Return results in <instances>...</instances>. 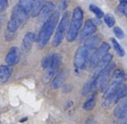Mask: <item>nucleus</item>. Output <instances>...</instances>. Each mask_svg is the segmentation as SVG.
<instances>
[{
	"mask_svg": "<svg viewBox=\"0 0 127 124\" xmlns=\"http://www.w3.org/2000/svg\"><path fill=\"white\" fill-rule=\"evenodd\" d=\"M111 43H112L113 48H114V50L116 51V53H118V56L119 57L125 56V50H124V48L119 45V43H118L115 39H111Z\"/></svg>",
	"mask_w": 127,
	"mask_h": 124,
	"instance_id": "412c9836",
	"label": "nucleus"
},
{
	"mask_svg": "<svg viewBox=\"0 0 127 124\" xmlns=\"http://www.w3.org/2000/svg\"><path fill=\"white\" fill-rule=\"evenodd\" d=\"M104 23L106 24L108 27H112L115 25V18L111 14H107L105 16H104Z\"/></svg>",
	"mask_w": 127,
	"mask_h": 124,
	"instance_id": "393cba45",
	"label": "nucleus"
},
{
	"mask_svg": "<svg viewBox=\"0 0 127 124\" xmlns=\"http://www.w3.org/2000/svg\"><path fill=\"white\" fill-rule=\"evenodd\" d=\"M70 18H71L70 12L69 11H65L62 19L60 20L59 24H58V27H57V31L55 32L54 39H53L52 41V45L54 46H58L63 41L64 36V33L66 32V29H67L68 25H69Z\"/></svg>",
	"mask_w": 127,
	"mask_h": 124,
	"instance_id": "20e7f679",
	"label": "nucleus"
},
{
	"mask_svg": "<svg viewBox=\"0 0 127 124\" xmlns=\"http://www.w3.org/2000/svg\"><path fill=\"white\" fill-rule=\"evenodd\" d=\"M8 0H0V8H4L7 4Z\"/></svg>",
	"mask_w": 127,
	"mask_h": 124,
	"instance_id": "c85d7f7f",
	"label": "nucleus"
},
{
	"mask_svg": "<svg viewBox=\"0 0 127 124\" xmlns=\"http://www.w3.org/2000/svg\"><path fill=\"white\" fill-rule=\"evenodd\" d=\"M92 87H94V80H90V81H88L85 86H84L83 91H82V94H83V95H86L87 94L90 93V91L92 89Z\"/></svg>",
	"mask_w": 127,
	"mask_h": 124,
	"instance_id": "b1692460",
	"label": "nucleus"
},
{
	"mask_svg": "<svg viewBox=\"0 0 127 124\" xmlns=\"http://www.w3.org/2000/svg\"><path fill=\"white\" fill-rule=\"evenodd\" d=\"M84 13L80 7H76L73 11L71 22L70 24L69 30L66 34V39L69 42L75 40L79 32V29L81 28L83 24Z\"/></svg>",
	"mask_w": 127,
	"mask_h": 124,
	"instance_id": "f03ea898",
	"label": "nucleus"
},
{
	"mask_svg": "<svg viewBox=\"0 0 127 124\" xmlns=\"http://www.w3.org/2000/svg\"><path fill=\"white\" fill-rule=\"evenodd\" d=\"M89 59V49L85 46H80L76 52L74 57V65L78 69L85 68L86 63Z\"/></svg>",
	"mask_w": 127,
	"mask_h": 124,
	"instance_id": "39448f33",
	"label": "nucleus"
},
{
	"mask_svg": "<svg viewBox=\"0 0 127 124\" xmlns=\"http://www.w3.org/2000/svg\"><path fill=\"white\" fill-rule=\"evenodd\" d=\"M111 60H112V55L110 54V53H107L105 56L103 57V59L100 60V62H99L98 65H97V66L99 67L100 71L102 69H104V68H105L106 66L110 64V62H111Z\"/></svg>",
	"mask_w": 127,
	"mask_h": 124,
	"instance_id": "aec40b11",
	"label": "nucleus"
},
{
	"mask_svg": "<svg viewBox=\"0 0 127 124\" xmlns=\"http://www.w3.org/2000/svg\"><path fill=\"white\" fill-rule=\"evenodd\" d=\"M35 41V35L33 32H27L23 39V46L25 50H30Z\"/></svg>",
	"mask_w": 127,
	"mask_h": 124,
	"instance_id": "ddd939ff",
	"label": "nucleus"
},
{
	"mask_svg": "<svg viewBox=\"0 0 127 124\" xmlns=\"http://www.w3.org/2000/svg\"><path fill=\"white\" fill-rule=\"evenodd\" d=\"M111 66H112V65L109 64L105 68H104V69H102L101 71H99L97 78L94 80V87L99 88V87H102L106 83V81L108 80V78H109V76H110Z\"/></svg>",
	"mask_w": 127,
	"mask_h": 124,
	"instance_id": "0eeeda50",
	"label": "nucleus"
},
{
	"mask_svg": "<svg viewBox=\"0 0 127 124\" xmlns=\"http://www.w3.org/2000/svg\"><path fill=\"white\" fill-rule=\"evenodd\" d=\"M51 58H52V55H48V56L44 57L42 60V62H41V66H42L43 68L46 69V68H49L51 64Z\"/></svg>",
	"mask_w": 127,
	"mask_h": 124,
	"instance_id": "a878e982",
	"label": "nucleus"
},
{
	"mask_svg": "<svg viewBox=\"0 0 127 124\" xmlns=\"http://www.w3.org/2000/svg\"><path fill=\"white\" fill-rule=\"evenodd\" d=\"M109 50H110L109 45L107 43H103L98 47V49L95 52V53L92 55V59H91V65L93 67H97L98 63L100 62V60L103 59V57L107 54Z\"/></svg>",
	"mask_w": 127,
	"mask_h": 124,
	"instance_id": "423d86ee",
	"label": "nucleus"
},
{
	"mask_svg": "<svg viewBox=\"0 0 127 124\" xmlns=\"http://www.w3.org/2000/svg\"><path fill=\"white\" fill-rule=\"evenodd\" d=\"M20 60V51L18 47H12L8 52L5 57V61L9 66H13L18 63Z\"/></svg>",
	"mask_w": 127,
	"mask_h": 124,
	"instance_id": "6e6552de",
	"label": "nucleus"
},
{
	"mask_svg": "<svg viewBox=\"0 0 127 124\" xmlns=\"http://www.w3.org/2000/svg\"><path fill=\"white\" fill-rule=\"evenodd\" d=\"M120 86H121V80H115V81L112 82V84H111L110 87L106 89L104 96H105V97H109V96L114 94L115 93L117 92V90L119 88Z\"/></svg>",
	"mask_w": 127,
	"mask_h": 124,
	"instance_id": "f3484780",
	"label": "nucleus"
},
{
	"mask_svg": "<svg viewBox=\"0 0 127 124\" xmlns=\"http://www.w3.org/2000/svg\"><path fill=\"white\" fill-rule=\"evenodd\" d=\"M11 76V69L7 66H0V83H5Z\"/></svg>",
	"mask_w": 127,
	"mask_h": 124,
	"instance_id": "2eb2a0df",
	"label": "nucleus"
},
{
	"mask_svg": "<svg viewBox=\"0 0 127 124\" xmlns=\"http://www.w3.org/2000/svg\"><path fill=\"white\" fill-rule=\"evenodd\" d=\"M55 9V4L52 2H48L44 4L39 13V16L42 19H47L53 13Z\"/></svg>",
	"mask_w": 127,
	"mask_h": 124,
	"instance_id": "9d476101",
	"label": "nucleus"
},
{
	"mask_svg": "<svg viewBox=\"0 0 127 124\" xmlns=\"http://www.w3.org/2000/svg\"><path fill=\"white\" fill-rule=\"evenodd\" d=\"M65 78H66L65 72H61V73H59L55 77L54 80H53L52 83H51V87H52L53 89H57V88H58V87H60L62 86V84L64 83Z\"/></svg>",
	"mask_w": 127,
	"mask_h": 124,
	"instance_id": "4468645a",
	"label": "nucleus"
},
{
	"mask_svg": "<svg viewBox=\"0 0 127 124\" xmlns=\"http://www.w3.org/2000/svg\"><path fill=\"white\" fill-rule=\"evenodd\" d=\"M113 32H114V34L116 35V37L119 39H122L125 38V33H124L123 30L119 27H114L113 28Z\"/></svg>",
	"mask_w": 127,
	"mask_h": 124,
	"instance_id": "cd10ccee",
	"label": "nucleus"
},
{
	"mask_svg": "<svg viewBox=\"0 0 127 124\" xmlns=\"http://www.w3.org/2000/svg\"><path fill=\"white\" fill-rule=\"evenodd\" d=\"M124 14H126L127 15V4L125 6V9H124Z\"/></svg>",
	"mask_w": 127,
	"mask_h": 124,
	"instance_id": "c756f323",
	"label": "nucleus"
},
{
	"mask_svg": "<svg viewBox=\"0 0 127 124\" xmlns=\"http://www.w3.org/2000/svg\"><path fill=\"white\" fill-rule=\"evenodd\" d=\"M127 115V100L120 102L114 110V115L118 118H126Z\"/></svg>",
	"mask_w": 127,
	"mask_h": 124,
	"instance_id": "9b49d317",
	"label": "nucleus"
},
{
	"mask_svg": "<svg viewBox=\"0 0 127 124\" xmlns=\"http://www.w3.org/2000/svg\"><path fill=\"white\" fill-rule=\"evenodd\" d=\"M58 18H59V12L54 11L49 18L46 19L45 23L42 26L40 30V32L38 33L37 37V43H38L39 47H44L45 45L48 43L51 36L54 32V30L58 25Z\"/></svg>",
	"mask_w": 127,
	"mask_h": 124,
	"instance_id": "f257e3e1",
	"label": "nucleus"
},
{
	"mask_svg": "<svg viewBox=\"0 0 127 124\" xmlns=\"http://www.w3.org/2000/svg\"><path fill=\"white\" fill-rule=\"evenodd\" d=\"M62 57L59 53H53L52 58H51V64L50 66V70L55 72L61 64Z\"/></svg>",
	"mask_w": 127,
	"mask_h": 124,
	"instance_id": "dca6fc26",
	"label": "nucleus"
},
{
	"mask_svg": "<svg viewBox=\"0 0 127 124\" xmlns=\"http://www.w3.org/2000/svg\"><path fill=\"white\" fill-rule=\"evenodd\" d=\"M97 30V26L95 25V24L92 21V20H88L85 22L84 29L81 32V39H86L88 37H91L94 32Z\"/></svg>",
	"mask_w": 127,
	"mask_h": 124,
	"instance_id": "1a4fd4ad",
	"label": "nucleus"
},
{
	"mask_svg": "<svg viewBox=\"0 0 127 124\" xmlns=\"http://www.w3.org/2000/svg\"><path fill=\"white\" fill-rule=\"evenodd\" d=\"M27 16H28V12H26L19 4L14 6L12 9L11 19L8 22L7 31L15 33L20 25L26 21Z\"/></svg>",
	"mask_w": 127,
	"mask_h": 124,
	"instance_id": "7ed1b4c3",
	"label": "nucleus"
},
{
	"mask_svg": "<svg viewBox=\"0 0 127 124\" xmlns=\"http://www.w3.org/2000/svg\"><path fill=\"white\" fill-rule=\"evenodd\" d=\"M99 43H100V38L98 36H92L85 41L84 46H85L89 50H92L97 48L98 46Z\"/></svg>",
	"mask_w": 127,
	"mask_h": 124,
	"instance_id": "f8f14e48",
	"label": "nucleus"
},
{
	"mask_svg": "<svg viewBox=\"0 0 127 124\" xmlns=\"http://www.w3.org/2000/svg\"><path fill=\"white\" fill-rule=\"evenodd\" d=\"M113 78L116 80H122L125 78V73L121 70H116V71L113 73Z\"/></svg>",
	"mask_w": 127,
	"mask_h": 124,
	"instance_id": "bb28decb",
	"label": "nucleus"
},
{
	"mask_svg": "<svg viewBox=\"0 0 127 124\" xmlns=\"http://www.w3.org/2000/svg\"><path fill=\"white\" fill-rule=\"evenodd\" d=\"M95 103H96L95 97H94V96H92V97L90 98L88 101H85V104H84V106H83V108L85 110H86V111L92 110L94 108V107H95Z\"/></svg>",
	"mask_w": 127,
	"mask_h": 124,
	"instance_id": "5701e85b",
	"label": "nucleus"
},
{
	"mask_svg": "<svg viewBox=\"0 0 127 124\" xmlns=\"http://www.w3.org/2000/svg\"><path fill=\"white\" fill-rule=\"evenodd\" d=\"M35 0H19V5L25 10L26 12H30L32 9Z\"/></svg>",
	"mask_w": 127,
	"mask_h": 124,
	"instance_id": "6ab92c4d",
	"label": "nucleus"
},
{
	"mask_svg": "<svg viewBox=\"0 0 127 124\" xmlns=\"http://www.w3.org/2000/svg\"><path fill=\"white\" fill-rule=\"evenodd\" d=\"M44 4V0H35L34 2V4L32 6V17H37L39 15L40 13V11L42 9V7Z\"/></svg>",
	"mask_w": 127,
	"mask_h": 124,
	"instance_id": "a211bd4d",
	"label": "nucleus"
},
{
	"mask_svg": "<svg viewBox=\"0 0 127 124\" xmlns=\"http://www.w3.org/2000/svg\"><path fill=\"white\" fill-rule=\"evenodd\" d=\"M89 9H90V11H92V12H93L98 18H101L104 16L102 10H101L100 8L97 7V5H95L94 4H91L90 6H89Z\"/></svg>",
	"mask_w": 127,
	"mask_h": 124,
	"instance_id": "4be33fe9",
	"label": "nucleus"
}]
</instances>
